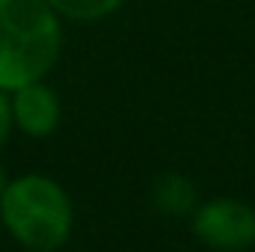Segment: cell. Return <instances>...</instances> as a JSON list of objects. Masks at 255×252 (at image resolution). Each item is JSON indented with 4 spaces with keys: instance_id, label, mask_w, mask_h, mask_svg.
<instances>
[{
    "instance_id": "cell-6",
    "label": "cell",
    "mask_w": 255,
    "mask_h": 252,
    "mask_svg": "<svg viewBox=\"0 0 255 252\" xmlns=\"http://www.w3.org/2000/svg\"><path fill=\"white\" fill-rule=\"evenodd\" d=\"M48 3L54 12L74 21H101L122 6V0H48Z\"/></svg>"
},
{
    "instance_id": "cell-1",
    "label": "cell",
    "mask_w": 255,
    "mask_h": 252,
    "mask_svg": "<svg viewBox=\"0 0 255 252\" xmlns=\"http://www.w3.org/2000/svg\"><path fill=\"white\" fill-rule=\"evenodd\" d=\"M60 21L48 0H0V89L42 80L60 57Z\"/></svg>"
},
{
    "instance_id": "cell-7",
    "label": "cell",
    "mask_w": 255,
    "mask_h": 252,
    "mask_svg": "<svg viewBox=\"0 0 255 252\" xmlns=\"http://www.w3.org/2000/svg\"><path fill=\"white\" fill-rule=\"evenodd\" d=\"M15 125V116H12V101L6 98V89H0V145L6 142L9 130Z\"/></svg>"
},
{
    "instance_id": "cell-4",
    "label": "cell",
    "mask_w": 255,
    "mask_h": 252,
    "mask_svg": "<svg viewBox=\"0 0 255 252\" xmlns=\"http://www.w3.org/2000/svg\"><path fill=\"white\" fill-rule=\"evenodd\" d=\"M12 116L27 136H48L60 125V98L42 80L27 83L12 92Z\"/></svg>"
},
{
    "instance_id": "cell-2",
    "label": "cell",
    "mask_w": 255,
    "mask_h": 252,
    "mask_svg": "<svg viewBox=\"0 0 255 252\" xmlns=\"http://www.w3.org/2000/svg\"><path fill=\"white\" fill-rule=\"evenodd\" d=\"M0 217L12 238L33 250H57L71 235V202L65 190L45 175L9 181L0 196Z\"/></svg>"
},
{
    "instance_id": "cell-5",
    "label": "cell",
    "mask_w": 255,
    "mask_h": 252,
    "mask_svg": "<svg viewBox=\"0 0 255 252\" xmlns=\"http://www.w3.org/2000/svg\"><path fill=\"white\" fill-rule=\"evenodd\" d=\"M151 196H154V208L169 217H184V214L196 211V187L184 175H175V172L160 175L154 181Z\"/></svg>"
},
{
    "instance_id": "cell-3",
    "label": "cell",
    "mask_w": 255,
    "mask_h": 252,
    "mask_svg": "<svg viewBox=\"0 0 255 252\" xmlns=\"http://www.w3.org/2000/svg\"><path fill=\"white\" fill-rule=\"evenodd\" d=\"M193 235L214 250L241 252L255 247V208L238 199H214L193 211Z\"/></svg>"
},
{
    "instance_id": "cell-8",
    "label": "cell",
    "mask_w": 255,
    "mask_h": 252,
    "mask_svg": "<svg viewBox=\"0 0 255 252\" xmlns=\"http://www.w3.org/2000/svg\"><path fill=\"white\" fill-rule=\"evenodd\" d=\"M6 187H9V178H6V172H3V166H0V196L6 193Z\"/></svg>"
}]
</instances>
